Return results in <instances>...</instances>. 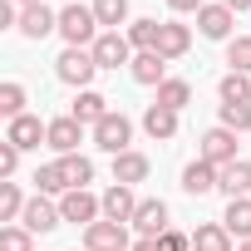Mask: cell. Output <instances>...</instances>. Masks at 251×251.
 <instances>
[{
	"label": "cell",
	"mask_w": 251,
	"mask_h": 251,
	"mask_svg": "<svg viewBox=\"0 0 251 251\" xmlns=\"http://www.w3.org/2000/svg\"><path fill=\"white\" fill-rule=\"evenodd\" d=\"M35 182H40V192H69V182H64L59 163H45V168L35 173Z\"/></svg>",
	"instance_id": "cell-34"
},
{
	"label": "cell",
	"mask_w": 251,
	"mask_h": 251,
	"mask_svg": "<svg viewBox=\"0 0 251 251\" xmlns=\"http://www.w3.org/2000/svg\"><path fill=\"white\" fill-rule=\"evenodd\" d=\"M59 35H64L69 50H94V40L103 35L94 5H64V10H59Z\"/></svg>",
	"instance_id": "cell-1"
},
{
	"label": "cell",
	"mask_w": 251,
	"mask_h": 251,
	"mask_svg": "<svg viewBox=\"0 0 251 251\" xmlns=\"http://www.w3.org/2000/svg\"><path fill=\"white\" fill-rule=\"evenodd\" d=\"M54 30H59V15H54L50 5L20 10V35H25V40H45V35H54Z\"/></svg>",
	"instance_id": "cell-12"
},
{
	"label": "cell",
	"mask_w": 251,
	"mask_h": 251,
	"mask_svg": "<svg viewBox=\"0 0 251 251\" xmlns=\"http://www.w3.org/2000/svg\"><path fill=\"white\" fill-rule=\"evenodd\" d=\"M94 15L103 30H118V25H128V0H94Z\"/></svg>",
	"instance_id": "cell-27"
},
{
	"label": "cell",
	"mask_w": 251,
	"mask_h": 251,
	"mask_svg": "<svg viewBox=\"0 0 251 251\" xmlns=\"http://www.w3.org/2000/svg\"><path fill=\"white\" fill-rule=\"evenodd\" d=\"M158 246H163V251H192V236H182V231H173V226H168V231L158 236Z\"/></svg>",
	"instance_id": "cell-36"
},
{
	"label": "cell",
	"mask_w": 251,
	"mask_h": 251,
	"mask_svg": "<svg viewBox=\"0 0 251 251\" xmlns=\"http://www.w3.org/2000/svg\"><path fill=\"white\" fill-rule=\"evenodd\" d=\"M113 108H108V99L103 94H94V89H79V99H74V118L79 123H103Z\"/></svg>",
	"instance_id": "cell-19"
},
{
	"label": "cell",
	"mask_w": 251,
	"mask_h": 251,
	"mask_svg": "<svg viewBox=\"0 0 251 251\" xmlns=\"http://www.w3.org/2000/svg\"><path fill=\"white\" fill-rule=\"evenodd\" d=\"M153 103H163V108L182 113V108L192 103V84H187V79H163V84H158V99H153Z\"/></svg>",
	"instance_id": "cell-22"
},
{
	"label": "cell",
	"mask_w": 251,
	"mask_h": 251,
	"mask_svg": "<svg viewBox=\"0 0 251 251\" xmlns=\"http://www.w3.org/2000/svg\"><path fill=\"white\" fill-rule=\"evenodd\" d=\"M231 25H236V15H231L226 5H202V10H197V30H202L207 40H226Z\"/></svg>",
	"instance_id": "cell-13"
},
{
	"label": "cell",
	"mask_w": 251,
	"mask_h": 251,
	"mask_svg": "<svg viewBox=\"0 0 251 251\" xmlns=\"http://www.w3.org/2000/svg\"><path fill=\"white\" fill-rule=\"evenodd\" d=\"M236 251H251V241H241V246H236Z\"/></svg>",
	"instance_id": "cell-42"
},
{
	"label": "cell",
	"mask_w": 251,
	"mask_h": 251,
	"mask_svg": "<svg viewBox=\"0 0 251 251\" xmlns=\"http://www.w3.org/2000/svg\"><path fill=\"white\" fill-rule=\"evenodd\" d=\"M143 177H148V158H143V153L128 148V153H118V158H113V182L133 187V182H143Z\"/></svg>",
	"instance_id": "cell-18"
},
{
	"label": "cell",
	"mask_w": 251,
	"mask_h": 251,
	"mask_svg": "<svg viewBox=\"0 0 251 251\" xmlns=\"http://www.w3.org/2000/svg\"><path fill=\"white\" fill-rule=\"evenodd\" d=\"M54 74H59L69 89H89V79L99 74V59H94V50H64V54L54 59Z\"/></svg>",
	"instance_id": "cell-2"
},
{
	"label": "cell",
	"mask_w": 251,
	"mask_h": 251,
	"mask_svg": "<svg viewBox=\"0 0 251 251\" xmlns=\"http://www.w3.org/2000/svg\"><path fill=\"white\" fill-rule=\"evenodd\" d=\"M0 113H5V123L25 113V84H15V79H10V84H0Z\"/></svg>",
	"instance_id": "cell-29"
},
{
	"label": "cell",
	"mask_w": 251,
	"mask_h": 251,
	"mask_svg": "<svg viewBox=\"0 0 251 251\" xmlns=\"http://www.w3.org/2000/svg\"><path fill=\"white\" fill-rule=\"evenodd\" d=\"M59 173H64L69 192H74V187H84V182H94V163H89L84 153H69V158H59Z\"/></svg>",
	"instance_id": "cell-25"
},
{
	"label": "cell",
	"mask_w": 251,
	"mask_h": 251,
	"mask_svg": "<svg viewBox=\"0 0 251 251\" xmlns=\"http://www.w3.org/2000/svg\"><path fill=\"white\" fill-rule=\"evenodd\" d=\"M168 10H202V0H168Z\"/></svg>",
	"instance_id": "cell-38"
},
{
	"label": "cell",
	"mask_w": 251,
	"mask_h": 251,
	"mask_svg": "<svg viewBox=\"0 0 251 251\" xmlns=\"http://www.w3.org/2000/svg\"><path fill=\"white\" fill-rule=\"evenodd\" d=\"M187 45H192V30H187V25H177V20H163L158 54H163V59H182V54H187Z\"/></svg>",
	"instance_id": "cell-16"
},
{
	"label": "cell",
	"mask_w": 251,
	"mask_h": 251,
	"mask_svg": "<svg viewBox=\"0 0 251 251\" xmlns=\"http://www.w3.org/2000/svg\"><path fill=\"white\" fill-rule=\"evenodd\" d=\"M0 25H5V30L15 25L20 30V5H15V0H0Z\"/></svg>",
	"instance_id": "cell-37"
},
{
	"label": "cell",
	"mask_w": 251,
	"mask_h": 251,
	"mask_svg": "<svg viewBox=\"0 0 251 251\" xmlns=\"http://www.w3.org/2000/svg\"><path fill=\"white\" fill-rule=\"evenodd\" d=\"M0 251H35V231H25V226H5V231H0Z\"/></svg>",
	"instance_id": "cell-33"
},
{
	"label": "cell",
	"mask_w": 251,
	"mask_h": 251,
	"mask_svg": "<svg viewBox=\"0 0 251 251\" xmlns=\"http://www.w3.org/2000/svg\"><path fill=\"white\" fill-rule=\"evenodd\" d=\"M128 138H133V123L123 118V113H108L103 123H94V143L103 148V153H128Z\"/></svg>",
	"instance_id": "cell-4"
},
{
	"label": "cell",
	"mask_w": 251,
	"mask_h": 251,
	"mask_svg": "<svg viewBox=\"0 0 251 251\" xmlns=\"http://www.w3.org/2000/svg\"><path fill=\"white\" fill-rule=\"evenodd\" d=\"M217 182H222V168H212L207 158H197V163H187V168H182V187H187L192 197H202V192H212Z\"/></svg>",
	"instance_id": "cell-14"
},
{
	"label": "cell",
	"mask_w": 251,
	"mask_h": 251,
	"mask_svg": "<svg viewBox=\"0 0 251 251\" xmlns=\"http://www.w3.org/2000/svg\"><path fill=\"white\" fill-rule=\"evenodd\" d=\"M94 59H99V69L133 64V45H128V35H118V30H103V35L94 40Z\"/></svg>",
	"instance_id": "cell-6"
},
{
	"label": "cell",
	"mask_w": 251,
	"mask_h": 251,
	"mask_svg": "<svg viewBox=\"0 0 251 251\" xmlns=\"http://www.w3.org/2000/svg\"><path fill=\"white\" fill-rule=\"evenodd\" d=\"M59 222H64V217H59V207H50L45 197H30V202H25V217H20V226H25V231H54Z\"/></svg>",
	"instance_id": "cell-15"
},
{
	"label": "cell",
	"mask_w": 251,
	"mask_h": 251,
	"mask_svg": "<svg viewBox=\"0 0 251 251\" xmlns=\"http://www.w3.org/2000/svg\"><path fill=\"white\" fill-rule=\"evenodd\" d=\"M25 217V192L20 182H0V222H20Z\"/></svg>",
	"instance_id": "cell-26"
},
{
	"label": "cell",
	"mask_w": 251,
	"mask_h": 251,
	"mask_svg": "<svg viewBox=\"0 0 251 251\" xmlns=\"http://www.w3.org/2000/svg\"><path fill=\"white\" fill-rule=\"evenodd\" d=\"M143 128H148L153 138H163V143H168V138L177 133V113H173V108H163V103H148V113H143Z\"/></svg>",
	"instance_id": "cell-24"
},
{
	"label": "cell",
	"mask_w": 251,
	"mask_h": 251,
	"mask_svg": "<svg viewBox=\"0 0 251 251\" xmlns=\"http://www.w3.org/2000/svg\"><path fill=\"white\" fill-rule=\"evenodd\" d=\"M197 158H207L212 168H231L236 163V133L231 128H222V123H217V128H207L202 133V153Z\"/></svg>",
	"instance_id": "cell-5"
},
{
	"label": "cell",
	"mask_w": 251,
	"mask_h": 251,
	"mask_svg": "<svg viewBox=\"0 0 251 251\" xmlns=\"http://www.w3.org/2000/svg\"><path fill=\"white\" fill-rule=\"evenodd\" d=\"M84 251H133V246L118 222H94V226H84Z\"/></svg>",
	"instance_id": "cell-7"
},
{
	"label": "cell",
	"mask_w": 251,
	"mask_h": 251,
	"mask_svg": "<svg viewBox=\"0 0 251 251\" xmlns=\"http://www.w3.org/2000/svg\"><path fill=\"white\" fill-rule=\"evenodd\" d=\"M79 138H84V123L69 113V118H54V123H50V138H45V143H50L59 158H69V153H79Z\"/></svg>",
	"instance_id": "cell-10"
},
{
	"label": "cell",
	"mask_w": 251,
	"mask_h": 251,
	"mask_svg": "<svg viewBox=\"0 0 251 251\" xmlns=\"http://www.w3.org/2000/svg\"><path fill=\"white\" fill-rule=\"evenodd\" d=\"M133 226H138V236H163L168 231V202L163 197H143L138 202V212H133Z\"/></svg>",
	"instance_id": "cell-9"
},
{
	"label": "cell",
	"mask_w": 251,
	"mask_h": 251,
	"mask_svg": "<svg viewBox=\"0 0 251 251\" xmlns=\"http://www.w3.org/2000/svg\"><path fill=\"white\" fill-rule=\"evenodd\" d=\"M222 128L246 133V128H251V103H222Z\"/></svg>",
	"instance_id": "cell-32"
},
{
	"label": "cell",
	"mask_w": 251,
	"mask_h": 251,
	"mask_svg": "<svg viewBox=\"0 0 251 251\" xmlns=\"http://www.w3.org/2000/svg\"><path fill=\"white\" fill-rule=\"evenodd\" d=\"M133 212H138V197H133V187H123V182H113L108 192H103V222H133Z\"/></svg>",
	"instance_id": "cell-11"
},
{
	"label": "cell",
	"mask_w": 251,
	"mask_h": 251,
	"mask_svg": "<svg viewBox=\"0 0 251 251\" xmlns=\"http://www.w3.org/2000/svg\"><path fill=\"white\" fill-rule=\"evenodd\" d=\"M158 35H163V25L158 20H133L128 25V45L143 54V50H158Z\"/></svg>",
	"instance_id": "cell-28"
},
{
	"label": "cell",
	"mask_w": 251,
	"mask_h": 251,
	"mask_svg": "<svg viewBox=\"0 0 251 251\" xmlns=\"http://www.w3.org/2000/svg\"><path fill=\"white\" fill-rule=\"evenodd\" d=\"M15 5H20V10H30V5H45V0H15Z\"/></svg>",
	"instance_id": "cell-41"
},
{
	"label": "cell",
	"mask_w": 251,
	"mask_h": 251,
	"mask_svg": "<svg viewBox=\"0 0 251 251\" xmlns=\"http://www.w3.org/2000/svg\"><path fill=\"white\" fill-rule=\"evenodd\" d=\"M133 251H163V246H158L153 236H138V241H133Z\"/></svg>",
	"instance_id": "cell-39"
},
{
	"label": "cell",
	"mask_w": 251,
	"mask_h": 251,
	"mask_svg": "<svg viewBox=\"0 0 251 251\" xmlns=\"http://www.w3.org/2000/svg\"><path fill=\"white\" fill-rule=\"evenodd\" d=\"M222 103H251V79L246 74H226L222 79Z\"/></svg>",
	"instance_id": "cell-30"
},
{
	"label": "cell",
	"mask_w": 251,
	"mask_h": 251,
	"mask_svg": "<svg viewBox=\"0 0 251 251\" xmlns=\"http://www.w3.org/2000/svg\"><path fill=\"white\" fill-rule=\"evenodd\" d=\"M128 69H133V79H138V84H163V79H168V59H163L158 50L133 54V64H128Z\"/></svg>",
	"instance_id": "cell-17"
},
{
	"label": "cell",
	"mask_w": 251,
	"mask_h": 251,
	"mask_svg": "<svg viewBox=\"0 0 251 251\" xmlns=\"http://www.w3.org/2000/svg\"><path fill=\"white\" fill-rule=\"evenodd\" d=\"M222 5H226L231 15H241V10H251V0H222Z\"/></svg>",
	"instance_id": "cell-40"
},
{
	"label": "cell",
	"mask_w": 251,
	"mask_h": 251,
	"mask_svg": "<svg viewBox=\"0 0 251 251\" xmlns=\"http://www.w3.org/2000/svg\"><path fill=\"white\" fill-rule=\"evenodd\" d=\"M192 251H231V231L222 222H202L192 231Z\"/></svg>",
	"instance_id": "cell-21"
},
{
	"label": "cell",
	"mask_w": 251,
	"mask_h": 251,
	"mask_svg": "<svg viewBox=\"0 0 251 251\" xmlns=\"http://www.w3.org/2000/svg\"><path fill=\"white\" fill-rule=\"evenodd\" d=\"M222 226H226L231 236L251 241V197H236V202H226V217H222Z\"/></svg>",
	"instance_id": "cell-23"
},
{
	"label": "cell",
	"mask_w": 251,
	"mask_h": 251,
	"mask_svg": "<svg viewBox=\"0 0 251 251\" xmlns=\"http://www.w3.org/2000/svg\"><path fill=\"white\" fill-rule=\"evenodd\" d=\"M222 192H226V202H236V197H246L251 192V163H231V168H222V182H217Z\"/></svg>",
	"instance_id": "cell-20"
},
{
	"label": "cell",
	"mask_w": 251,
	"mask_h": 251,
	"mask_svg": "<svg viewBox=\"0 0 251 251\" xmlns=\"http://www.w3.org/2000/svg\"><path fill=\"white\" fill-rule=\"evenodd\" d=\"M15 168H20V148H15V143H0V177L10 182V177H15Z\"/></svg>",
	"instance_id": "cell-35"
},
{
	"label": "cell",
	"mask_w": 251,
	"mask_h": 251,
	"mask_svg": "<svg viewBox=\"0 0 251 251\" xmlns=\"http://www.w3.org/2000/svg\"><path fill=\"white\" fill-rule=\"evenodd\" d=\"M59 217L79 222V226H94V222H103V197H94L89 187H74V192L59 197Z\"/></svg>",
	"instance_id": "cell-3"
},
{
	"label": "cell",
	"mask_w": 251,
	"mask_h": 251,
	"mask_svg": "<svg viewBox=\"0 0 251 251\" xmlns=\"http://www.w3.org/2000/svg\"><path fill=\"white\" fill-rule=\"evenodd\" d=\"M226 64H231V74H246L251 69V35H236L226 45Z\"/></svg>",
	"instance_id": "cell-31"
},
{
	"label": "cell",
	"mask_w": 251,
	"mask_h": 251,
	"mask_svg": "<svg viewBox=\"0 0 251 251\" xmlns=\"http://www.w3.org/2000/svg\"><path fill=\"white\" fill-rule=\"evenodd\" d=\"M40 138H50V123H40L35 113H20V118L5 123V143H15L20 153L25 148H40Z\"/></svg>",
	"instance_id": "cell-8"
}]
</instances>
